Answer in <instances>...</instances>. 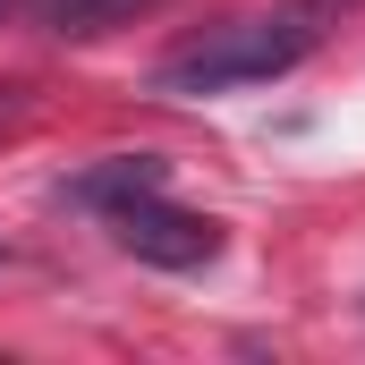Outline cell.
I'll use <instances>...</instances> for the list:
<instances>
[{
  "mask_svg": "<svg viewBox=\"0 0 365 365\" xmlns=\"http://www.w3.org/2000/svg\"><path fill=\"white\" fill-rule=\"evenodd\" d=\"M162 0H34V26L60 34V43H93V34H119L136 17H153Z\"/></svg>",
  "mask_w": 365,
  "mask_h": 365,
  "instance_id": "cell-4",
  "label": "cell"
},
{
  "mask_svg": "<svg viewBox=\"0 0 365 365\" xmlns=\"http://www.w3.org/2000/svg\"><path fill=\"white\" fill-rule=\"evenodd\" d=\"M153 187H170V170L153 162V153H110V162H93L68 179V204H86V212H119V204H136V195H153Z\"/></svg>",
  "mask_w": 365,
  "mask_h": 365,
  "instance_id": "cell-3",
  "label": "cell"
},
{
  "mask_svg": "<svg viewBox=\"0 0 365 365\" xmlns=\"http://www.w3.org/2000/svg\"><path fill=\"white\" fill-rule=\"evenodd\" d=\"M9 9H17V0H0V17H9Z\"/></svg>",
  "mask_w": 365,
  "mask_h": 365,
  "instance_id": "cell-7",
  "label": "cell"
},
{
  "mask_svg": "<svg viewBox=\"0 0 365 365\" xmlns=\"http://www.w3.org/2000/svg\"><path fill=\"white\" fill-rule=\"evenodd\" d=\"M26 119H34V93H26V86H0V136H17Z\"/></svg>",
  "mask_w": 365,
  "mask_h": 365,
  "instance_id": "cell-5",
  "label": "cell"
},
{
  "mask_svg": "<svg viewBox=\"0 0 365 365\" xmlns=\"http://www.w3.org/2000/svg\"><path fill=\"white\" fill-rule=\"evenodd\" d=\"M323 9H349V0H306V17H323Z\"/></svg>",
  "mask_w": 365,
  "mask_h": 365,
  "instance_id": "cell-6",
  "label": "cell"
},
{
  "mask_svg": "<svg viewBox=\"0 0 365 365\" xmlns=\"http://www.w3.org/2000/svg\"><path fill=\"white\" fill-rule=\"evenodd\" d=\"M314 51V17L306 9H272V17H230V26H204L195 43H179L162 68H153V93H179V102H204V93H238V86H272L297 60Z\"/></svg>",
  "mask_w": 365,
  "mask_h": 365,
  "instance_id": "cell-1",
  "label": "cell"
},
{
  "mask_svg": "<svg viewBox=\"0 0 365 365\" xmlns=\"http://www.w3.org/2000/svg\"><path fill=\"white\" fill-rule=\"evenodd\" d=\"M102 221H110V238H119L136 264H153V272H195V264L221 255V221H204V212L170 204L162 187L136 195V204H119V212H102Z\"/></svg>",
  "mask_w": 365,
  "mask_h": 365,
  "instance_id": "cell-2",
  "label": "cell"
}]
</instances>
